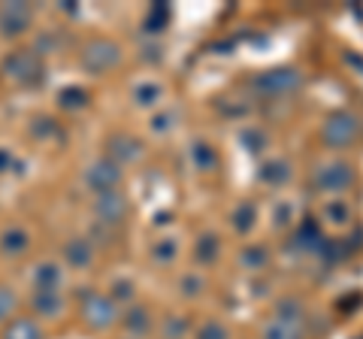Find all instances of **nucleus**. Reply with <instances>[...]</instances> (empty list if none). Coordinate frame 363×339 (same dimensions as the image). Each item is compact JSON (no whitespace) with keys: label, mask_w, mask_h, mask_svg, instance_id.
<instances>
[{"label":"nucleus","mask_w":363,"mask_h":339,"mask_svg":"<svg viewBox=\"0 0 363 339\" xmlns=\"http://www.w3.org/2000/svg\"><path fill=\"white\" fill-rule=\"evenodd\" d=\"M18 164V157L13 149H6V145H0V176H6V173H13Z\"/></svg>","instance_id":"4be33fe9"},{"label":"nucleus","mask_w":363,"mask_h":339,"mask_svg":"<svg viewBox=\"0 0 363 339\" xmlns=\"http://www.w3.org/2000/svg\"><path fill=\"white\" fill-rule=\"evenodd\" d=\"M124 324H128V330H130V333L143 336L145 330H149V315H145L143 309H133V312L128 315V321H124Z\"/></svg>","instance_id":"6ab92c4d"},{"label":"nucleus","mask_w":363,"mask_h":339,"mask_svg":"<svg viewBox=\"0 0 363 339\" xmlns=\"http://www.w3.org/2000/svg\"><path fill=\"white\" fill-rule=\"evenodd\" d=\"M267 339H300V333H297V327L276 321V324L267 327Z\"/></svg>","instance_id":"412c9836"},{"label":"nucleus","mask_w":363,"mask_h":339,"mask_svg":"<svg viewBox=\"0 0 363 339\" xmlns=\"http://www.w3.org/2000/svg\"><path fill=\"white\" fill-rule=\"evenodd\" d=\"M109 149H112V155H116L118 161H133V157H140V143L128 140V137H112Z\"/></svg>","instance_id":"2eb2a0df"},{"label":"nucleus","mask_w":363,"mask_h":339,"mask_svg":"<svg viewBox=\"0 0 363 339\" xmlns=\"http://www.w3.org/2000/svg\"><path fill=\"white\" fill-rule=\"evenodd\" d=\"M348 182H351V167H345V164H333V167L321 170V176H318V185L324 191H342Z\"/></svg>","instance_id":"f8f14e48"},{"label":"nucleus","mask_w":363,"mask_h":339,"mask_svg":"<svg viewBox=\"0 0 363 339\" xmlns=\"http://www.w3.org/2000/svg\"><path fill=\"white\" fill-rule=\"evenodd\" d=\"M179 333H185V321H169V336H179Z\"/></svg>","instance_id":"c756f323"},{"label":"nucleus","mask_w":363,"mask_h":339,"mask_svg":"<svg viewBox=\"0 0 363 339\" xmlns=\"http://www.w3.org/2000/svg\"><path fill=\"white\" fill-rule=\"evenodd\" d=\"M161 85H157V82H140V85H136L133 88V100H136V104H140V106H152V104H157V100H161Z\"/></svg>","instance_id":"dca6fc26"},{"label":"nucleus","mask_w":363,"mask_h":339,"mask_svg":"<svg viewBox=\"0 0 363 339\" xmlns=\"http://www.w3.org/2000/svg\"><path fill=\"white\" fill-rule=\"evenodd\" d=\"M300 76L291 73V70H279V73H267L257 79V88L260 91H269V94H279V91H291V88H297Z\"/></svg>","instance_id":"9d476101"},{"label":"nucleus","mask_w":363,"mask_h":339,"mask_svg":"<svg viewBox=\"0 0 363 339\" xmlns=\"http://www.w3.org/2000/svg\"><path fill=\"white\" fill-rule=\"evenodd\" d=\"M64 285V269L55 261H43L33 267V291H61Z\"/></svg>","instance_id":"0eeeda50"},{"label":"nucleus","mask_w":363,"mask_h":339,"mask_svg":"<svg viewBox=\"0 0 363 339\" xmlns=\"http://www.w3.org/2000/svg\"><path fill=\"white\" fill-rule=\"evenodd\" d=\"M260 179L264 182H288V164H267L264 173H260Z\"/></svg>","instance_id":"aec40b11"},{"label":"nucleus","mask_w":363,"mask_h":339,"mask_svg":"<svg viewBox=\"0 0 363 339\" xmlns=\"http://www.w3.org/2000/svg\"><path fill=\"white\" fill-rule=\"evenodd\" d=\"M194 155H197L200 167H215V155H212L209 145H194Z\"/></svg>","instance_id":"b1692460"},{"label":"nucleus","mask_w":363,"mask_h":339,"mask_svg":"<svg viewBox=\"0 0 363 339\" xmlns=\"http://www.w3.org/2000/svg\"><path fill=\"white\" fill-rule=\"evenodd\" d=\"M18 306V297H16V291L9 288V285H0V324H4L9 315L16 312Z\"/></svg>","instance_id":"f3484780"},{"label":"nucleus","mask_w":363,"mask_h":339,"mask_svg":"<svg viewBox=\"0 0 363 339\" xmlns=\"http://www.w3.org/2000/svg\"><path fill=\"white\" fill-rule=\"evenodd\" d=\"M58 100H61L64 109H79V106H85L88 94L82 91V88H64V91L58 94Z\"/></svg>","instance_id":"a211bd4d"},{"label":"nucleus","mask_w":363,"mask_h":339,"mask_svg":"<svg viewBox=\"0 0 363 339\" xmlns=\"http://www.w3.org/2000/svg\"><path fill=\"white\" fill-rule=\"evenodd\" d=\"M118 179H121L118 176V167L109 164V161H97V164H91L85 170V185L100 191V194H106V191H116Z\"/></svg>","instance_id":"20e7f679"},{"label":"nucleus","mask_w":363,"mask_h":339,"mask_svg":"<svg viewBox=\"0 0 363 339\" xmlns=\"http://www.w3.org/2000/svg\"><path fill=\"white\" fill-rule=\"evenodd\" d=\"M173 255H176V243L173 240H164V243H157V248H155V257L157 261H173Z\"/></svg>","instance_id":"5701e85b"},{"label":"nucleus","mask_w":363,"mask_h":339,"mask_svg":"<svg viewBox=\"0 0 363 339\" xmlns=\"http://www.w3.org/2000/svg\"><path fill=\"white\" fill-rule=\"evenodd\" d=\"M354 133H357V121L351 116H333L324 128V137L330 145H345V143L354 140Z\"/></svg>","instance_id":"6e6552de"},{"label":"nucleus","mask_w":363,"mask_h":339,"mask_svg":"<svg viewBox=\"0 0 363 339\" xmlns=\"http://www.w3.org/2000/svg\"><path fill=\"white\" fill-rule=\"evenodd\" d=\"M6 339H43V330L33 318H16L6 327Z\"/></svg>","instance_id":"4468645a"},{"label":"nucleus","mask_w":363,"mask_h":339,"mask_svg":"<svg viewBox=\"0 0 363 339\" xmlns=\"http://www.w3.org/2000/svg\"><path fill=\"white\" fill-rule=\"evenodd\" d=\"M124 212H128V203H124L118 191H106V194L97 197V216L106 224H118L124 218Z\"/></svg>","instance_id":"1a4fd4ad"},{"label":"nucleus","mask_w":363,"mask_h":339,"mask_svg":"<svg viewBox=\"0 0 363 339\" xmlns=\"http://www.w3.org/2000/svg\"><path fill=\"white\" fill-rule=\"evenodd\" d=\"M33 309L40 318H55L64 309V297L61 291H33Z\"/></svg>","instance_id":"9b49d317"},{"label":"nucleus","mask_w":363,"mask_h":339,"mask_svg":"<svg viewBox=\"0 0 363 339\" xmlns=\"http://www.w3.org/2000/svg\"><path fill=\"white\" fill-rule=\"evenodd\" d=\"M4 73L13 79V82H18V85H33V82H40L43 67H40L37 52L18 49V52H13V55H6V58H4Z\"/></svg>","instance_id":"f257e3e1"},{"label":"nucleus","mask_w":363,"mask_h":339,"mask_svg":"<svg viewBox=\"0 0 363 339\" xmlns=\"http://www.w3.org/2000/svg\"><path fill=\"white\" fill-rule=\"evenodd\" d=\"M116 291H118L116 297H121V300H124V297H130V285H128V282H118V288H116Z\"/></svg>","instance_id":"7c9ffc66"},{"label":"nucleus","mask_w":363,"mask_h":339,"mask_svg":"<svg viewBox=\"0 0 363 339\" xmlns=\"http://www.w3.org/2000/svg\"><path fill=\"white\" fill-rule=\"evenodd\" d=\"M64 257H67V264H73V267H88L94 261V252H91L88 240H73V243H67Z\"/></svg>","instance_id":"ddd939ff"},{"label":"nucleus","mask_w":363,"mask_h":339,"mask_svg":"<svg viewBox=\"0 0 363 339\" xmlns=\"http://www.w3.org/2000/svg\"><path fill=\"white\" fill-rule=\"evenodd\" d=\"M327 216H330V218H336L339 224H342V221L348 218V209L342 206V203H327Z\"/></svg>","instance_id":"bb28decb"},{"label":"nucleus","mask_w":363,"mask_h":339,"mask_svg":"<svg viewBox=\"0 0 363 339\" xmlns=\"http://www.w3.org/2000/svg\"><path fill=\"white\" fill-rule=\"evenodd\" d=\"M245 261L248 264H267V252H264V248H248V252H245Z\"/></svg>","instance_id":"cd10ccee"},{"label":"nucleus","mask_w":363,"mask_h":339,"mask_svg":"<svg viewBox=\"0 0 363 339\" xmlns=\"http://www.w3.org/2000/svg\"><path fill=\"white\" fill-rule=\"evenodd\" d=\"M200 339H227V330L221 324H215V321H209L206 327H203V333H200Z\"/></svg>","instance_id":"393cba45"},{"label":"nucleus","mask_w":363,"mask_h":339,"mask_svg":"<svg viewBox=\"0 0 363 339\" xmlns=\"http://www.w3.org/2000/svg\"><path fill=\"white\" fill-rule=\"evenodd\" d=\"M197 255H200V257H206V261H212V257H215V240H203Z\"/></svg>","instance_id":"c85d7f7f"},{"label":"nucleus","mask_w":363,"mask_h":339,"mask_svg":"<svg viewBox=\"0 0 363 339\" xmlns=\"http://www.w3.org/2000/svg\"><path fill=\"white\" fill-rule=\"evenodd\" d=\"M118 46L116 43H106V40H97V43H91V46L82 52V64L88 67L91 73H104L109 70V67H116L118 64Z\"/></svg>","instance_id":"7ed1b4c3"},{"label":"nucleus","mask_w":363,"mask_h":339,"mask_svg":"<svg viewBox=\"0 0 363 339\" xmlns=\"http://www.w3.org/2000/svg\"><path fill=\"white\" fill-rule=\"evenodd\" d=\"M30 248V233L25 224H6L0 230V255L6 257H21Z\"/></svg>","instance_id":"39448f33"},{"label":"nucleus","mask_w":363,"mask_h":339,"mask_svg":"<svg viewBox=\"0 0 363 339\" xmlns=\"http://www.w3.org/2000/svg\"><path fill=\"white\" fill-rule=\"evenodd\" d=\"M85 321L91 327H97V330H104V327L116 321V303L109 297H100V294H91L85 300Z\"/></svg>","instance_id":"423d86ee"},{"label":"nucleus","mask_w":363,"mask_h":339,"mask_svg":"<svg viewBox=\"0 0 363 339\" xmlns=\"http://www.w3.org/2000/svg\"><path fill=\"white\" fill-rule=\"evenodd\" d=\"M33 21V9L28 4H4L0 6V33L4 37H21Z\"/></svg>","instance_id":"f03ea898"},{"label":"nucleus","mask_w":363,"mask_h":339,"mask_svg":"<svg viewBox=\"0 0 363 339\" xmlns=\"http://www.w3.org/2000/svg\"><path fill=\"white\" fill-rule=\"evenodd\" d=\"M252 218H255V209L252 206H242L240 212H236V228L248 230V228H252Z\"/></svg>","instance_id":"a878e982"}]
</instances>
